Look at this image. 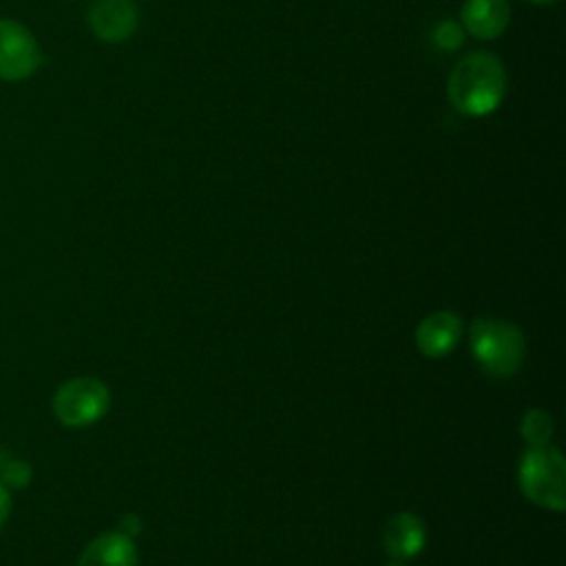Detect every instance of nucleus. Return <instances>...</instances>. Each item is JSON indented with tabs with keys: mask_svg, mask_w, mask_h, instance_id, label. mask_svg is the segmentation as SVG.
Wrapping results in <instances>:
<instances>
[{
	"mask_svg": "<svg viewBox=\"0 0 566 566\" xmlns=\"http://www.w3.org/2000/svg\"><path fill=\"white\" fill-rule=\"evenodd\" d=\"M509 77L502 60L491 51H471L462 55L447 80L451 106L467 117L493 113L506 95Z\"/></svg>",
	"mask_w": 566,
	"mask_h": 566,
	"instance_id": "1",
	"label": "nucleus"
},
{
	"mask_svg": "<svg viewBox=\"0 0 566 566\" xmlns=\"http://www.w3.org/2000/svg\"><path fill=\"white\" fill-rule=\"evenodd\" d=\"M471 349L480 367L495 378L515 374L524 360V338L520 329L497 318L473 321Z\"/></svg>",
	"mask_w": 566,
	"mask_h": 566,
	"instance_id": "2",
	"label": "nucleus"
},
{
	"mask_svg": "<svg viewBox=\"0 0 566 566\" xmlns=\"http://www.w3.org/2000/svg\"><path fill=\"white\" fill-rule=\"evenodd\" d=\"M520 484L528 500L539 506L564 509V460L555 449L533 447L520 464Z\"/></svg>",
	"mask_w": 566,
	"mask_h": 566,
	"instance_id": "3",
	"label": "nucleus"
},
{
	"mask_svg": "<svg viewBox=\"0 0 566 566\" xmlns=\"http://www.w3.org/2000/svg\"><path fill=\"white\" fill-rule=\"evenodd\" d=\"M53 413L66 427H86L97 422L111 405L108 387L88 376L71 378L53 394Z\"/></svg>",
	"mask_w": 566,
	"mask_h": 566,
	"instance_id": "4",
	"label": "nucleus"
},
{
	"mask_svg": "<svg viewBox=\"0 0 566 566\" xmlns=\"http://www.w3.org/2000/svg\"><path fill=\"white\" fill-rule=\"evenodd\" d=\"M44 64V49L33 31L15 20L0 18V80L24 82Z\"/></svg>",
	"mask_w": 566,
	"mask_h": 566,
	"instance_id": "5",
	"label": "nucleus"
},
{
	"mask_svg": "<svg viewBox=\"0 0 566 566\" xmlns=\"http://www.w3.org/2000/svg\"><path fill=\"white\" fill-rule=\"evenodd\" d=\"M91 33L106 44H119L135 35L139 11L133 0H93L86 11Z\"/></svg>",
	"mask_w": 566,
	"mask_h": 566,
	"instance_id": "6",
	"label": "nucleus"
},
{
	"mask_svg": "<svg viewBox=\"0 0 566 566\" xmlns=\"http://www.w3.org/2000/svg\"><path fill=\"white\" fill-rule=\"evenodd\" d=\"M511 22L509 0H464L460 7V27L475 40L500 38Z\"/></svg>",
	"mask_w": 566,
	"mask_h": 566,
	"instance_id": "7",
	"label": "nucleus"
},
{
	"mask_svg": "<svg viewBox=\"0 0 566 566\" xmlns=\"http://www.w3.org/2000/svg\"><path fill=\"white\" fill-rule=\"evenodd\" d=\"M77 566H137V548L122 531H108L86 544Z\"/></svg>",
	"mask_w": 566,
	"mask_h": 566,
	"instance_id": "8",
	"label": "nucleus"
},
{
	"mask_svg": "<svg viewBox=\"0 0 566 566\" xmlns=\"http://www.w3.org/2000/svg\"><path fill=\"white\" fill-rule=\"evenodd\" d=\"M462 332V321L453 312H433L424 321H420L416 329L418 349L427 356H444L449 354Z\"/></svg>",
	"mask_w": 566,
	"mask_h": 566,
	"instance_id": "9",
	"label": "nucleus"
},
{
	"mask_svg": "<svg viewBox=\"0 0 566 566\" xmlns=\"http://www.w3.org/2000/svg\"><path fill=\"white\" fill-rule=\"evenodd\" d=\"M424 524L413 513H398L385 526V551L396 559H409L424 546Z\"/></svg>",
	"mask_w": 566,
	"mask_h": 566,
	"instance_id": "10",
	"label": "nucleus"
},
{
	"mask_svg": "<svg viewBox=\"0 0 566 566\" xmlns=\"http://www.w3.org/2000/svg\"><path fill=\"white\" fill-rule=\"evenodd\" d=\"M551 431H553V422L548 418V413L539 411V409H533L524 416L522 420V436L533 444V447H542L548 442L551 438Z\"/></svg>",
	"mask_w": 566,
	"mask_h": 566,
	"instance_id": "11",
	"label": "nucleus"
},
{
	"mask_svg": "<svg viewBox=\"0 0 566 566\" xmlns=\"http://www.w3.org/2000/svg\"><path fill=\"white\" fill-rule=\"evenodd\" d=\"M31 482V464L18 458H9L0 469V484L9 491H22Z\"/></svg>",
	"mask_w": 566,
	"mask_h": 566,
	"instance_id": "12",
	"label": "nucleus"
},
{
	"mask_svg": "<svg viewBox=\"0 0 566 566\" xmlns=\"http://www.w3.org/2000/svg\"><path fill=\"white\" fill-rule=\"evenodd\" d=\"M431 38H433L438 49L455 51V49H460L464 44V29L455 20H442V22L436 24Z\"/></svg>",
	"mask_w": 566,
	"mask_h": 566,
	"instance_id": "13",
	"label": "nucleus"
},
{
	"mask_svg": "<svg viewBox=\"0 0 566 566\" xmlns=\"http://www.w3.org/2000/svg\"><path fill=\"white\" fill-rule=\"evenodd\" d=\"M9 515H11V491L0 484V531L4 528Z\"/></svg>",
	"mask_w": 566,
	"mask_h": 566,
	"instance_id": "14",
	"label": "nucleus"
},
{
	"mask_svg": "<svg viewBox=\"0 0 566 566\" xmlns=\"http://www.w3.org/2000/svg\"><path fill=\"white\" fill-rule=\"evenodd\" d=\"M524 2H531V4H542V7H546V4H557L559 0H524Z\"/></svg>",
	"mask_w": 566,
	"mask_h": 566,
	"instance_id": "15",
	"label": "nucleus"
},
{
	"mask_svg": "<svg viewBox=\"0 0 566 566\" xmlns=\"http://www.w3.org/2000/svg\"><path fill=\"white\" fill-rule=\"evenodd\" d=\"M9 458H11V455H9V453H7V451H4V449H2V447H0V469H2V467H4V462H7V460H9Z\"/></svg>",
	"mask_w": 566,
	"mask_h": 566,
	"instance_id": "16",
	"label": "nucleus"
}]
</instances>
